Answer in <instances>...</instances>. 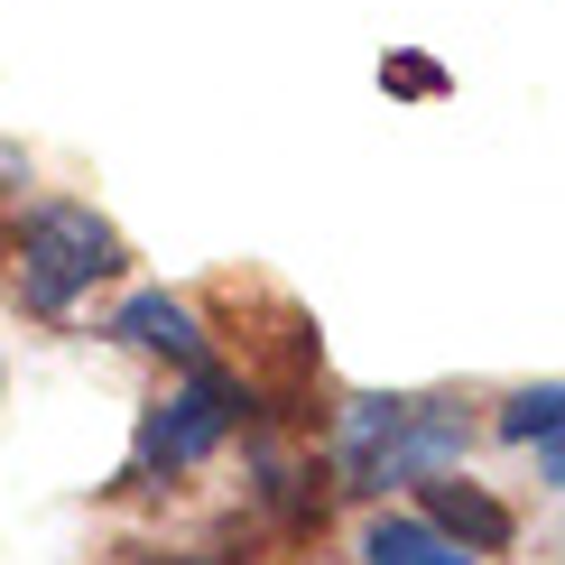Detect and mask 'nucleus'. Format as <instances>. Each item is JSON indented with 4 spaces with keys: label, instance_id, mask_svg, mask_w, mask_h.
I'll list each match as a JSON object with an SVG mask.
<instances>
[{
    "label": "nucleus",
    "instance_id": "1",
    "mask_svg": "<svg viewBox=\"0 0 565 565\" xmlns=\"http://www.w3.org/2000/svg\"><path fill=\"white\" fill-rule=\"evenodd\" d=\"M473 417L455 398H343L334 427V473L343 491H398L427 473H463Z\"/></svg>",
    "mask_w": 565,
    "mask_h": 565
},
{
    "label": "nucleus",
    "instance_id": "2",
    "mask_svg": "<svg viewBox=\"0 0 565 565\" xmlns=\"http://www.w3.org/2000/svg\"><path fill=\"white\" fill-rule=\"evenodd\" d=\"M10 278L38 316H65L93 278H121V232H111L93 204H29L10 223Z\"/></svg>",
    "mask_w": 565,
    "mask_h": 565
},
{
    "label": "nucleus",
    "instance_id": "3",
    "mask_svg": "<svg viewBox=\"0 0 565 565\" xmlns=\"http://www.w3.org/2000/svg\"><path fill=\"white\" fill-rule=\"evenodd\" d=\"M242 408H250L242 381H232V371H214V362H195L168 398H158V408H139L130 482H177V473H195V463L232 436V417H242Z\"/></svg>",
    "mask_w": 565,
    "mask_h": 565
},
{
    "label": "nucleus",
    "instance_id": "4",
    "mask_svg": "<svg viewBox=\"0 0 565 565\" xmlns=\"http://www.w3.org/2000/svg\"><path fill=\"white\" fill-rule=\"evenodd\" d=\"M436 537H455L463 556H510V537H520V520H510L501 501H491L482 482H463V473H427V510H417Z\"/></svg>",
    "mask_w": 565,
    "mask_h": 565
},
{
    "label": "nucleus",
    "instance_id": "5",
    "mask_svg": "<svg viewBox=\"0 0 565 565\" xmlns=\"http://www.w3.org/2000/svg\"><path fill=\"white\" fill-rule=\"evenodd\" d=\"M111 334H121V343H139V352H168V362H185V371L204 362V324H195V306H185V297H168V288L121 297Z\"/></svg>",
    "mask_w": 565,
    "mask_h": 565
},
{
    "label": "nucleus",
    "instance_id": "6",
    "mask_svg": "<svg viewBox=\"0 0 565 565\" xmlns=\"http://www.w3.org/2000/svg\"><path fill=\"white\" fill-rule=\"evenodd\" d=\"M362 565H473L455 547V537H436L417 510H381V520L362 529Z\"/></svg>",
    "mask_w": 565,
    "mask_h": 565
},
{
    "label": "nucleus",
    "instance_id": "7",
    "mask_svg": "<svg viewBox=\"0 0 565 565\" xmlns=\"http://www.w3.org/2000/svg\"><path fill=\"white\" fill-rule=\"evenodd\" d=\"M556 427H565V390H556V381L501 398V436H510V445H556Z\"/></svg>",
    "mask_w": 565,
    "mask_h": 565
},
{
    "label": "nucleus",
    "instance_id": "8",
    "mask_svg": "<svg viewBox=\"0 0 565 565\" xmlns=\"http://www.w3.org/2000/svg\"><path fill=\"white\" fill-rule=\"evenodd\" d=\"M381 84H390V93H445V75H436L427 56H390V65H381Z\"/></svg>",
    "mask_w": 565,
    "mask_h": 565
},
{
    "label": "nucleus",
    "instance_id": "9",
    "mask_svg": "<svg viewBox=\"0 0 565 565\" xmlns=\"http://www.w3.org/2000/svg\"><path fill=\"white\" fill-rule=\"evenodd\" d=\"M10 185H29V158H19V149H0V195H10Z\"/></svg>",
    "mask_w": 565,
    "mask_h": 565
},
{
    "label": "nucleus",
    "instance_id": "10",
    "mask_svg": "<svg viewBox=\"0 0 565 565\" xmlns=\"http://www.w3.org/2000/svg\"><path fill=\"white\" fill-rule=\"evenodd\" d=\"M139 565H204V556H139Z\"/></svg>",
    "mask_w": 565,
    "mask_h": 565
}]
</instances>
